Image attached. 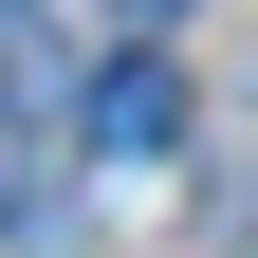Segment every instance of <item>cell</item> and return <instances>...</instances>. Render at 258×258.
Listing matches in <instances>:
<instances>
[{"mask_svg": "<svg viewBox=\"0 0 258 258\" xmlns=\"http://www.w3.org/2000/svg\"><path fill=\"white\" fill-rule=\"evenodd\" d=\"M111 19H184V0H111Z\"/></svg>", "mask_w": 258, "mask_h": 258, "instance_id": "2", "label": "cell"}, {"mask_svg": "<svg viewBox=\"0 0 258 258\" xmlns=\"http://www.w3.org/2000/svg\"><path fill=\"white\" fill-rule=\"evenodd\" d=\"M74 148H92V166H166V148H184V74H166V55H111V74L74 92Z\"/></svg>", "mask_w": 258, "mask_h": 258, "instance_id": "1", "label": "cell"}]
</instances>
